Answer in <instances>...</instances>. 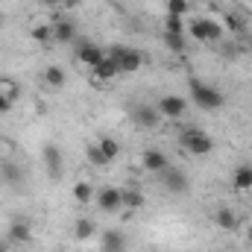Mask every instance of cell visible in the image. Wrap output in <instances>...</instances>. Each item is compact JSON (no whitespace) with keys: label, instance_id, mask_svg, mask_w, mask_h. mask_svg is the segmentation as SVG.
<instances>
[{"label":"cell","instance_id":"7","mask_svg":"<svg viewBox=\"0 0 252 252\" xmlns=\"http://www.w3.org/2000/svg\"><path fill=\"white\" fill-rule=\"evenodd\" d=\"M94 199H97L100 211H106V214H115V211H121V208H124V199H121V188H112V185L100 188L97 193H94Z\"/></svg>","mask_w":252,"mask_h":252},{"label":"cell","instance_id":"22","mask_svg":"<svg viewBox=\"0 0 252 252\" xmlns=\"http://www.w3.org/2000/svg\"><path fill=\"white\" fill-rule=\"evenodd\" d=\"M85 156H88V161H91V164H94V167H100V170H103V167H109V164H112V161H109V158H106V153H103V150H100V144H97V141H94V144H88V150H85Z\"/></svg>","mask_w":252,"mask_h":252},{"label":"cell","instance_id":"29","mask_svg":"<svg viewBox=\"0 0 252 252\" xmlns=\"http://www.w3.org/2000/svg\"><path fill=\"white\" fill-rule=\"evenodd\" d=\"M190 9V0H167V15H185Z\"/></svg>","mask_w":252,"mask_h":252},{"label":"cell","instance_id":"31","mask_svg":"<svg viewBox=\"0 0 252 252\" xmlns=\"http://www.w3.org/2000/svg\"><path fill=\"white\" fill-rule=\"evenodd\" d=\"M82 0H59V9H79Z\"/></svg>","mask_w":252,"mask_h":252},{"label":"cell","instance_id":"36","mask_svg":"<svg viewBox=\"0 0 252 252\" xmlns=\"http://www.w3.org/2000/svg\"><path fill=\"white\" fill-rule=\"evenodd\" d=\"M0 252H6V241H0Z\"/></svg>","mask_w":252,"mask_h":252},{"label":"cell","instance_id":"33","mask_svg":"<svg viewBox=\"0 0 252 252\" xmlns=\"http://www.w3.org/2000/svg\"><path fill=\"white\" fill-rule=\"evenodd\" d=\"M41 6H50V9H59V0H38Z\"/></svg>","mask_w":252,"mask_h":252},{"label":"cell","instance_id":"11","mask_svg":"<svg viewBox=\"0 0 252 252\" xmlns=\"http://www.w3.org/2000/svg\"><path fill=\"white\" fill-rule=\"evenodd\" d=\"M30 241H32V226H30L24 217L12 220V223H9V244H15V247H27Z\"/></svg>","mask_w":252,"mask_h":252},{"label":"cell","instance_id":"18","mask_svg":"<svg viewBox=\"0 0 252 252\" xmlns=\"http://www.w3.org/2000/svg\"><path fill=\"white\" fill-rule=\"evenodd\" d=\"M121 199H124V208H129V211H138V208H144V193L138 188H124L121 190Z\"/></svg>","mask_w":252,"mask_h":252},{"label":"cell","instance_id":"32","mask_svg":"<svg viewBox=\"0 0 252 252\" xmlns=\"http://www.w3.org/2000/svg\"><path fill=\"white\" fill-rule=\"evenodd\" d=\"M229 27H232V30H241V27H244V24H241V21H238V18H235V15H229Z\"/></svg>","mask_w":252,"mask_h":252},{"label":"cell","instance_id":"4","mask_svg":"<svg viewBox=\"0 0 252 252\" xmlns=\"http://www.w3.org/2000/svg\"><path fill=\"white\" fill-rule=\"evenodd\" d=\"M179 144H182V150H185L188 156H208V153L214 150V138H211L208 132L196 129V126H185V129H182Z\"/></svg>","mask_w":252,"mask_h":252},{"label":"cell","instance_id":"20","mask_svg":"<svg viewBox=\"0 0 252 252\" xmlns=\"http://www.w3.org/2000/svg\"><path fill=\"white\" fill-rule=\"evenodd\" d=\"M94 232H97V226H94V220H88V217H79L76 226H73V238H76L79 244L88 241V238H94Z\"/></svg>","mask_w":252,"mask_h":252},{"label":"cell","instance_id":"24","mask_svg":"<svg viewBox=\"0 0 252 252\" xmlns=\"http://www.w3.org/2000/svg\"><path fill=\"white\" fill-rule=\"evenodd\" d=\"M32 41L50 44V41H53V24H35V27H32Z\"/></svg>","mask_w":252,"mask_h":252},{"label":"cell","instance_id":"21","mask_svg":"<svg viewBox=\"0 0 252 252\" xmlns=\"http://www.w3.org/2000/svg\"><path fill=\"white\" fill-rule=\"evenodd\" d=\"M97 144H100V150L106 153V158H109V161H115V158L121 156V141H118V138H112V135H103Z\"/></svg>","mask_w":252,"mask_h":252},{"label":"cell","instance_id":"10","mask_svg":"<svg viewBox=\"0 0 252 252\" xmlns=\"http://www.w3.org/2000/svg\"><path fill=\"white\" fill-rule=\"evenodd\" d=\"M103 59H106V50L100 44H94V41H82L76 47V62L85 64V67H94V64H100Z\"/></svg>","mask_w":252,"mask_h":252},{"label":"cell","instance_id":"17","mask_svg":"<svg viewBox=\"0 0 252 252\" xmlns=\"http://www.w3.org/2000/svg\"><path fill=\"white\" fill-rule=\"evenodd\" d=\"M232 188L238 190V193L252 190V164H241V167H235V173H232Z\"/></svg>","mask_w":252,"mask_h":252},{"label":"cell","instance_id":"1","mask_svg":"<svg viewBox=\"0 0 252 252\" xmlns=\"http://www.w3.org/2000/svg\"><path fill=\"white\" fill-rule=\"evenodd\" d=\"M188 91H190V100L196 103V109H202V112H217L226 103L223 91L214 88V85H208V82H202V79H190Z\"/></svg>","mask_w":252,"mask_h":252},{"label":"cell","instance_id":"14","mask_svg":"<svg viewBox=\"0 0 252 252\" xmlns=\"http://www.w3.org/2000/svg\"><path fill=\"white\" fill-rule=\"evenodd\" d=\"M76 38V24L70 18H56L53 21V41L56 44H70Z\"/></svg>","mask_w":252,"mask_h":252},{"label":"cell","instance_id":"35","mask_svg":"<svg viewBox=\"0 0 252 252\" xmlns=\"http://www.w3.org/2000/svg\"><path fill=\"white\" fill-rule=\"evenodd\" d=\"M3 150H6V141H3V138H0V153H3Z\"/></svg>","mask_w":252,"mask_h":252},{"label":"cell","instance_id":"26","mask_svg":"<svg viewBox=\"0 0 252 252\" xmlns=\"http://www.w3.org/2000/svg\"><path fill=\"white\" fill-rule=\"evenodd\" d=\"M164 47L173 50L176 56L185 53V35H173V32H164Z\"/></svg>","mask_w":252,"mask_h":252},{"label":"cell","instance_id":"2","mask_svg":"<svg viewBox=\"0 0 252 252\" xmlns=\"http://www.w3.org/2000/svg\"><path fill=\"white\" fill-rule=\"evenodd\" d=\"M185 32H188L190 38L202 41V44H214V41L223 38L226 27L220 21H214V18H190L188 24H185Z\"/></svg>","mask_w":252,"mask_h":252},{"label":"cell","instance_id":"39","mask_svg":"<svg viewBox=\"0 0 252 252\" xmlns=\"http://www.w3.org/2000/svg\"><path fill=\"white\" fill-rule=\"evenodd\" d=\"M62 252H64V250H62Z\"/></svg>","mask_w":252,"mask_h":252},{"label":"cell","instance_id":"12","mask_svg":"<svg viewBox=\"0 0 252 252\" xmlns=\"http://www.w3.org/2000/svg\"><path fill=\"white\" fill-rule=\"evenodd\" d=\"M126 235L121 229H106L100 235V252H126Z\"/></svg>","mask_w":252,"mask_h":252},{"label":"cell","instance_id":"34","mask_svg":"<svg viewBox=\"0 0 252 252\" xmlns=\"http://www.w3.org/2000/svg\"><path fill=\"white\" fill-rule=\"evenodd\" d=\"M247 244L252 247V223H250V229H247Z\"/></svg>","mask_w":252,"mask_h":252},{"label":"cell","instance_id":"3","mask_svg":"<svg viewBox=\"0 0 252 252\" xmlns=\"http://www.w3.org/2000/svg\"><path fill=\"white\" fill-rule=\"evenodd\" d=\"M106 56H109L112 62L118 64V70H121V73H138V70L144 67V53H141L138 47L112 44V47L106 50Z\"/></svg>","mask_w":252,"mask_h":252},{"label":"cell","instance_id":"13","mask_svg":"<svg viewBox=\"0 0 252 252\" xmlns=\"http://www.w3.org/2000/svg\"><path fill=\"white\" fill-rule=\"evenodd\" d=\"M141 161H144V167H147L150 173H156V176H158V173H164V170L170 167V161H167V156H164L161 150H156V147H150V150H144V158H141Z\"/></svg>","mask_w":252,"mask_h":252},{"label":"cell","instance_id":"19","mask_svg":"<svg viewBox=\"0 0 252 252\" xmlns=\"http://www.w3.org/2000/svg\"><path fill=\"white\" fill-rule=\"evenodd\" d=\"M44 82H47L50 88H62L64 82H67L64 67H59V64H47V67H44Z\"/></svg>","mask_w":252,"mask_h":252},{"label":"cell","instance_id":"23","mask_svg":"<svg viewBox=\"0 0 252 252\" xmlns=\"http://www.w3.org/2000/svg\"><path fill=\"white\" fill-rule=\"evenodd\" d=\"M94 193H97V190H94L91 182H76V185H73V196H76V202H79V205L91 202V199H94Z\"/></svg>","mask_w":252,"mask_h":252},{"label":"cell","instance_id":"38","mask_svg":"<svg viewBox=\"0 0 252 252\" xmlns=\"http://www.w3.org/2000/svg\"><path fill=\"white\" fill-rule=\"evenodd\" d=\"M91 252H100V250H91Z\"/></svg>","mask_w":252,"mask_h":252},{"label":"cell","instance_id":"16","mask_svg":"<svg viewBox=\"0 0 252 252\" xmlns=\"http://www.w3.org/2000/svg\"><path fill=\"white\" fill-rule=\"evenodd\" d=\"M214 223H217L223 232H238V229H241V217H238V211H232V208H217Z\"/></svg>","mask_w":252,"mask_h":252},{"label":"cell","instance_id":"28","mask_svg":"<svg viewBox=\"0 0 252 252\" xmlns=\"http://www.w3.org/2000/svg\"><path fill=\"white\" fill-rule=\"evenodd\" d=\"M0 91H3V94L12 100V103H15V100H18V94H21L18 82H15V79H6V76H0Z\"/></svg>","mask_w":252,"mask_h":252},{"label":"cell","instance_id":"6","mask_svg":"<svg viewBox=\"0 0 252 252\" xmlns=\"http://www.w3.org/2000/svg\"><path fill=\"white\" fill-rule=\"evenodd\" d=\"M158 179H161L164 190H170L173 196H182V193H188V188H190L188 176H185L179 167H167L164 173H158Z\"/></svg>","mask_w":252,"mask_h":252},{"label":"cell","instance_id":"25","mask_svg":"<svg viewBox=\"0 0 252 252\" xmlns=\"http://www.w3.org/2000/svg\"><path fill=\"white\" fill-rule=\"evenodd\" d=\"M164 32H173V35H188L185 32V21L179 15H167L164 18Z\"/></svg>","mask_w":252,"mask_h":252},{"label":"cell","instance_id":"5","mask_svg":"<svg viewBox=\"0 0 252 252\" xmlns=\"http://www.w3.org/2000/svg\"><path fill=\"white\" fill-rule=\"evenodd\" d=\"M156 109H158L161 118H167V121H179V118L188 112V100L179 97V94H164V97L156 103Z\"/></svg>","mask_w":252,"mask_h":252},{"label":"cell","instance_id":"27","mask_svg":"<svg viewBox=\"0 0 252 252\" xmlns=\"http://www.w3.org/2000/svg\"><path fill=\"white\" fill-rule=\"evenodd\" d=\"M0 176H3V182H12V185H18V182L24 179V173H21L18 164H3V167H0Z\"/></svg>","mask_w":252,"mask_h":252},{"label":"cell","instance_id":"8","mask_svg":"<svg viewBox=\"0 0 252 252\" xmlns=\"http://www.w3.org/2000/svg\"><path fill=\"white\" fill-rule=\"evenodd\" d=\"M132 124L138 126V129H156V126L161 124V115H158V109H156V106L141 103V106H135V109H132Z\"/></svg>","mask_w":252,"mask_h":252},{"label":"cell","instance_id":"37","mask_svg":"<svg viewBox=\"0 0 252 252\" xmlns=\"http://www.w3.org/2000/svg\"><path fill=\"white\" fill-rule=\"evenodd\" d=\"M0 185H3V176H0Z\"/></svg>","mask_w":252,"mask_h":252},{"label":"cell","instance_id":"9","mask_svg":"<svg viewBox=\"0 0 252 252\" xmlns=\"http://www.w3.org/2000/svg\"><path fill=\"white\" fill-rule=\"evenodd\" d=\"M41 156H44V164H47V176H50V179H62V173H64L62 150H59L56 144H44Z\"/></svg>","mask_w":252,"mask_h":252},{"label":"cell","instance_id":"15","mask_svg":"<svg viewBox=\"0 0 252 252\" xmlns=\"http://www.w3.org/2000/svg\"><path fill=\"white\" fill-rule=\"evenodd\" d=\"M115 76H121V70H118V64L112 62L109 56H106L100 64L91 67V79H94V82H112Z\"/></svg>","mask_w":252,"mask_h":252},{"label":"cell","instance_id":"30","mask_svg":"<svg viewBox=\"0 0 252 252\" xmlns=\"http://www.w3.org/2000/svg\"><path fill=\"white\" fill-rule=\"evenodd\" d=\"M12 106H15V103H12V100L0 91V115H9V112H12Z\"/></svg>","mask_w":252,"mask_h":252}]
</instances>
